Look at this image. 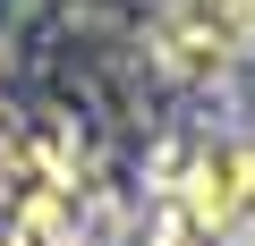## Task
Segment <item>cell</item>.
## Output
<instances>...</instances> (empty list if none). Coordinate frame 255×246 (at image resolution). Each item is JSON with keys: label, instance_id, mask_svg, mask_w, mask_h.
<instances>
[{"label": "cell", "instance_id": "cell-1", "mask_svg": "<svg viewBox=\"0 0 255 246\" xmlns=\"http://www.w3.org/2000/svg\"><path fill=\"white\" fill-rule=\"evenodd\" d=\"M0 246H17V238H0Z\"/></svg>", "mask_w": 255, "mask_h": 246}]
</instances>
